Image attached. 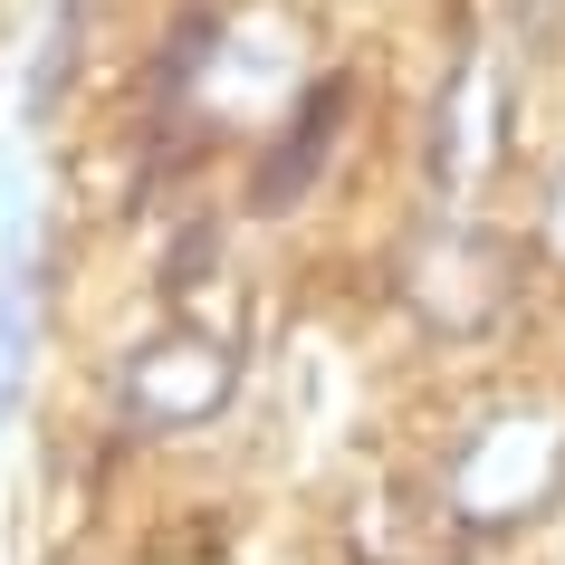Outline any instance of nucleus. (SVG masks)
<instances>
[{
	"mask_svg": "<svg viewBox=\"0 0 565 565\" xmlns=\"http://www.w3.org/2000/svg\"><path fill=\"white\" fill-rule=\"evenodd\" d=\"M431 153H441L450 182L479 173V153H489V67H460V96L441 106V135H431Z\"/></svg>",
	"mask_w": 565,
	"mask_h": 565,
	"instance_id": "obj_6",
	"label": "nucleus"
},
{
	"mask_svg": "<svg viewBox=\"0 0 565 565\" xmlns=\"http://www.w3.org/2000/svg\"><path fill=\"white\" fill-rule=\"evenodd\" d=\"M565 499V422L556 413H489L450 450V508L470 527H527Z\"/></svg>",
	"mask_w": 565,
	"mask_h": 565,
	"instance_id": "obj_1",
	"label": "nucleus"
},
{
	"mask_svg": "<svg viewBox=\"0 0 565 565\" xmlns=\"http://www.w3.org/2000/svg\"><path fill=\"white\" fill-rule=\"evenodd\" d=\"M345 106H355V87H345V77H327V87L298 106V145L268 153V173H259V211H288L307 182H317V163L335 153V116H345Z\"/></svg>",
	"mask_w": 565,
	"mask_h": 565,
	"instance_id": "obj_4",
	"label": "nucleus"
},
{
	"mask_svg": "<svg viewBox=\"0 0 565 565\" xmlns=\"http://www.w3.org/2000/svg\"><path fill=\"white\" fill-rule=\"evenodd\" d=\"M30 345H39V278H30V259H10V278H0V422L20 413Z\"/></svg>",
	"mask_w": 565,
	"mask_h": 565,
	"instance_id": "obj_5",
	"label": "nucleus"
},
{
	"mask_svg": "<svg viewBox=\"0 0 565 565\" xmlns=\"http://www.w3.org/2000/svg\"><path fill=\"white\" fill-rule=\"evenodd\" d=\"M231 384H239V355L221 335H163L125 364V422L135 431H192L231 403Z\"/></svg>",
	"mask_w": 565,
	"mask_h": 565,
	"instance_id": "obj_2",
	"label": "nucleus"
},
{
	"mask_svg": "<svg viewBox=\"0 0 565 565\" xmlns=\"http://www.w3.org/2000/svg\"><path fill=\"white\" fill-rule=\"evenodd\" d=\"M413 298H422V317H431L441 335L499 327L508 298H518V249L489 239V231H441V239L413 259Z\"/></svg>",
	"mask_w": 565,
	"mask_h": 565,
	"instance_id": "obj_3",
	"label": "nucleus"
},
{
	"mask_svg": "<svg viewBox=\"0 0 565 565\" xmlns=\"http://www.w3.org/2000/svg\"><path fill=\"white\" fill-rule=\"evenodd\" d=\"M546 231H556V249H565V173H556V202H546Z\"/></svg>",
	"mask_w": 565,
	"mask_h": 565,
	"instance_id": "obj_7",
	"label": "nucleus"
}]
</instances>
